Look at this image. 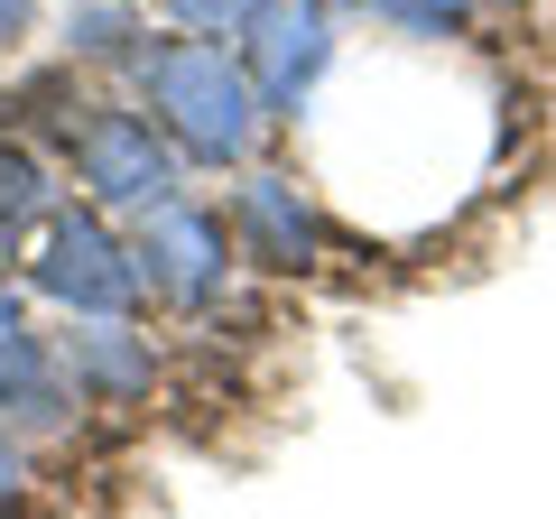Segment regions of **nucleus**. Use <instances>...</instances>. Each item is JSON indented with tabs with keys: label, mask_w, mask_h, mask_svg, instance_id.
Instances as JSON below:
<instances>
[{
	"label": "nucleus",
	"mask_w": 556,
	"mask_h": 519,
	"mask_svg": "<svg viewBox=\"0 0 556 519\" xmlns=\"http://www.w3.org/2000/svg\"><path fill=\"white\" fill-rule=\"evenodd\" d=\"M130 102L167 130V149H177L186 167H214V177H232V167H251L260 149H269V112H260L251 75H241V56L223 38H177V28H159V38L139 47V65H130Z\"/></svg>",
	"instance_id": "f257e3e1"
},
{
	"label": "nucleus",
	"mask_w": 556,
	"mask_h": 519,
	"mask_svg": "<svg viewBox=\"0 0 556 519\" xmlns=\"http://www.w3.org/2000/svg\"><path fill=\"white\" fill-rule=\"evenodd\" d=\"M28 288V306L56 316H139V260H130V223H112L102 204H56L28 232V251L10 260Z\"/></svg>",
	"instance_id": "f03ea898"
},
{
	"label": "nucleus",
	"mask_w": 556,
	"mask_h": 519,
	"mask_svg": "<svg viewBox=\"0 0 556 519\" xmlns=\"http://www.w3.org/2000/svg\"><path fill=\"white\" fill-rule=\"evenodd\" d=\"M130 260H139V306L159 316H214L241 279V251L223 232V204H195V195H167L130 223Z\"/></svg>",
	"instance_id": "7ed1b4c3"
},
{
	"label": "nucleus",
	"mask_w": 556,
	"mask_h": 519,
	"mask_svg": "<svg viewBox=\"0 0 556 519\" xmlns=\"http://www.w3.org/2000/svg\"><path fill=\"white\" fill-rule=\"evenodd\" d=\"M65 177H75V195L84 204H102L112 223H139L149 204H167V195H186V159L167 149V130L139 102H112L102 93L93 112H84V130L65 140Z\"/></svg>",
	"instance_id": "20e7f679"
},
{
	"label": "nucleus",
	"mask_w": 556,
	"mask_h": 519,
	"mask_svg": "<svg viewBox=\"0 0 556 519\" xmlns=\"http://www.w3.org/2000/svg\"><path fill=\"white\" fill-rule=\"evenodd\" d=\"M223 232H232L241 269H260V279H306V269H325V251H334V223H325V195L298 177V167H232V186H223Z\"/></svg>",
	"instance_id": "39448f33"
},
{
	"label": "nucleus",
	"mask_w": 556,
	"mask_h": 519,
	"mask_svg": "<svg viewBox=\"0 0 556 519\" xmlns=\"http://www.w3.org/2000/svg\"><path fill=\"white\" fill-rule=\"evenodd\" d=\"M232 56H241V75H251L260 112H269V121H298V112H316V93H325V75H334L343 38H334L325 10H306V0H260V20L232 38Z\"/></svg>",
	"instance_id": "423d86ee"
},
{
	"label": "nucleus",
	"mask_w": 556,
	"mask_h": 519,
	"mask_svg": "<svg viewBox=\"0 0 556 519\" xmlns=\"http://www.w3.org/2000/svg\"><path fill=\"white\" fill-rule=\"evenodd\" d=\"M56 353L75 371L84 408H102V418H139V408L159 400V380H167V353L139 316H65Z\"/></svg>",
	"instance_id": "0eeeda50"
},
{
	"label": "nucleus",
	"mask_w": 556,
	"mask_h": 519,
	"mask_svg": "<svg viewBox=\"0 0 556 519\" xmlns=\"http://www.w3.org/2000/svg\"><path fill=\"white\" fill-rule=\"evenodd\" d=\"M84 418H93V408H84V390H75V371H65L56 334L20 325V334L0 343V436H20L28 455H56Z\"/></svg>",
	"instance_id": "6e6552de"
},
{
	"label": "nucleus",
	"mask_w": 556,
	"mask_h": 519,
	"mask_svg": "<svg viewBox=\"0 0 556 519\" xmlns=\"http://www.w3.org/2000/svg\"><path fill=\"white\" fill-rule=\"evenodd\" d=\"M93 84H84V65L75 56H47V65H28V75H10L0 84V130L10 140H28V149H47V159H65V140L84 130V112H93Z\"/></svg>",
	"instance_id": "1a4fd4ad"
},
{
	"label": "nucleus",
	"mask_w": 556,
	"mask_h": 519,
	"mask_svg": "<svg viewBox=\"0 0 556 519\" xmlns=\"http://www.w3.org/2000/svg\"><path fill=\"white\" fill-rule=\"evenodd\" d=\"M149 38H159V28H149L139 0H65L56 10V56H75L84 75H93V65H121V75H130Z\"/></svg>",
	"instance_id": "9d476101"
},
{
	"label": "nucleus",
	"mask_w": 556,
	"mask_h": 519,
	"mask_svg": "<svg viewBox=\"0 0 556 519\" xmlns=\"http://www.w3.org/2000/svg\"><path fill=\"white\" fill-rule=\"evenodd\" d=\"M56 204H65L56 159L0 130V260H20V251H28V232H38V223L56 214Z\"/></svg>",
	"instance_id": "9b49d317"
},
{
	"label": "nucleus",
	"mask_w": 556,
	"mask_h": 519,
	"mask_svg": "<svg viewBox=\"0 0 556 519\" xmlns=\"http://www.w3.org/2000/svg\"><path fill=\"white\" fill-rule=\"evenodd\" d=\"M353 10L380 38H408V47H445V38H464L482 20V0H353Z\"/></svg>",
	"instance_id": "f8f14e48"
},
{
	"label": "nucleus",
	"mask_w": 556,
	"mask_h": 519,
	"mask_svg": "<svg viewBox=\"0 0 556 519\" xmlns=\"http://www.w3.org/2000/svg\"><path fill=\"white\" fill-rule=\"evenodd\" d=\"M159 20L177 28V38H223L232 47L241 28L260 20V0H159Z\"/></svg>",
	"instance_id": "ddd939ff"
},
{
	"label": "nucleus",
	"mask_w": 556,
	"mask_h": 519,
	"mask_svg": "<svg viewBox=\"0 0 556 519\" xmlns=\"http://www.w3.org/2000/svg\"><path fill=\"white\" fill-rule=\"evenodd\" d=\"M28 492H38V455L20 436H0V510H20Z\"/></svg>",
	"instance_id": "4468645a"
},
{
	"label": "nucleus",
	"mask_w": 556,
	"mask_h": 519,
	"mask_svg": "<svg viewBox=\"0 0 556 519\" xmlns=\"http://www.w3.org/2000/svg\"><path fill=\"white\" fill-rule=\"evenodd\" d=\"M20 325H38V306H28V288H20V269L0 260V343L20 334Z\"/></svg>",
	"instance_id": "2eb2a0df"
},
{
	"label": "nucleus",
	"mask_w": 556,
	"mask_h": 519,
	"mask_svg": "<svg viewBox=\"0 0 556 519\" xmlns=\"http://www.w3.org/2000/svg\"><path fill=\"white\" fill-rule=\"evenodd\" d=\"M38 28V0H0V47H20Z\"/></svg>",
	"instance_id": "dca6fc26"
},
{
	"label": "nucleus",
	"mask_w": 556,
	"mask_h": 519,
	"mask_svg": "<svg viewBox=\"0 0 556 519\" xmlns=\"http://www.w3.org/2000/svg\"><path fill=\"white\" fill-rule=\"evenodd\" d=\"M306 10H343V0H306Z\"/></svg>",
	"instance_id": "f3484780"
}]
</instances>
